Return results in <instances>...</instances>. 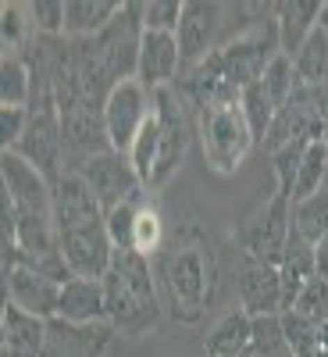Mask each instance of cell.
I'll return each mask as SVG.
<instances>
[{"label": "cell", "mask_w": 328, "mask_h": 357, "mask_svg": "<svg viewBox=\"0 0 328 357\" xmlns=\"http://www.w3.org/2000/svg\"><path fill=\"white\" fill-rule=\"evenodd\" d=\"M104 282V304H107V325L114 333H122L129 340L146 336L161 318V286L154 275L150 257H143L136 250H118Z\"/></svg>", "instance_id": "obj_1"}, {"label": "cell", "mask_w": 328, "mask_h": 357, "mask_svg": "<svg viewBox=\"0 0 328 357\" xmlns=\"http://www.w3.org/2000/svg\"><path fill=\"white\" fill-rule=\"evenodd\" d=\"M157 286L168 301V311L175 321L196 325L214 301L218 289V264L214 254L200 243H171L157 254Z\"/></svg>", "instance_id": "obj_2"}, {"label": "cell", "mask_w": 328, "mask_h": 357, "mask_svg": "<svg viewBox=\"0 0 328 357\" xmlns=\"http://www.w3.org/2000/svg\"><path fill=\"white\" fill-rule=\"evenodd\" d=\"M196 132H200V146H203V161L218 175H235L240 165L247 161V154L257 146L240 100L196 114Z\"/></svg>", "instance_id": "obj_3"}, {"label": "cell", "mask_w": 328, "mask_h": 357, "mask_svg": "<svg viewBox=\"0 0 328 357\" xmlns=\"http://www.w3.org/2000/svg\"><path fill=\"white\" fill-rule=\"evenodd\" d=\"M282 54V36H279V25H275V15H267L264 22H257L250 33L235 36L228 43H221L214 50V61L221 68V75L240 89L253 86L264 79V72L272 68V61Z\"/></svg>", "instance_id": "obj_4"}, {"label": "cell", "mask_w": 328, "mask_h": 357, "mask_svg": "<svg viewBox=\"0 0 328 357\" xmlns=\"http://www.w3.org/2000/svg\"><path fill=\"white\" fill-rule=\"evenodd\" d=\"M292 236V200L275 193L264 207L235 229V243H240L247 261H260V264H279L286 254V243Z\"/></svg>", "instance_id": "obj_5"}, {"label": "cell", "mask_w": 328, "mask_h": 357, "mask_svg": "<svg viewBox=\"0 0 328 357\" xmlns=\"http://www.w3.org/2000/svg\"><path fill=\"white\" fill-rule=\"evenodd\" d=\"M154 97V118L161 129V146H157V165L154 175L146 183V193H157L161 186H168V178L182 168L186 151H189V114H186V100L178 97V89H157Z\"/></svg>", "instance_id": "obj_6"}, {"label": "cell", "mask_w": 328, "mask_h": 357, "mask_svg": "<svg viewBox=\"0 0 328 357\" xmlns=\"http://www.w3.org/2000/svg\"><path fill=\"white\" fill-rule=\"evenodd\" d=\"M79 175L86 178V186L93 190L97 204L104 207V215H111L114 207H122V204H132V200L146 197V186H143L139 172L132 168L129 154L104 151L93 161H86L79 168Z\"/></svg>", "instance_id": "obj_7"}, {"label": "cell", "mask_w": 328, "mask_h": 357, "mask_svg": "<svg viewBox=\"0 0 328 357\" xmlns=\"http://www.w3.org/2000/svg\"><path fill=\"white\" fill-rule=\"evenodd\" d=\"M154 114V97L139 79H125L111 89V97L104 104V129H107V143L111 151L129 154L132 143L139 136V129L146 126V118Z\"/></svg>", "instance_id": "obj_8"}, {"label": "cell", "mask_w": 328, "mask_h": 357, "mask_svg": "<svg viewBox=\"0 0 328 357\" xmlns=\"http://www.w3.org/2000/svg\"><path fill=\"white\" fill-rule=\"evenodd\" d=\"M61 286H65V282H57V279L36 272V268H29V264H11V268H4V293H8L4 304H15V307H22L25 314L43 318V321L57 318Z\"/></svg>", "instance_id": "obj_9"}, {"label": "cell", "mask_w": 328, "mask_h": 357, "mask_svg": "<svg viewBox=\"0 0 328 357\" xmlns=\"http://www.w3.org/2000/svg\"><path fill=\"white\" fill-rule=\"evenodd\" d=\"M221 25V4L214 0H186L182 8V22H178V50H182V72H189L193 65H200L203 57H211L214 36Z\"/></svg>", "instance_id": "obj_10"}, {"label": "cell", "mask_w": 328, "mask_h": 357, "mask_svg": "<svg viewBox=\"0 0 328 357\" xmlns=\"http://www.w3.org/2000/svg\"><path fill=\"white\" fill-rule=\"evenodd\" d=\"M178 75H182V50H178V36L175 33H143L136 79L150 89V93H157V89L175 86Z\"/></svg>", "instance_id": "obj_11"}, {"label": "cell", "mask_w": 328, "mask_h": 357, "mask_svg": "<svg viewBox=\"0 0 328 357\" xmlns=\"http://www.w3.org/2000/svg\"><path fill=\"white\" fill-rule=\"evenodd\" d=\"M111 336H114V329L107 321L72 325V321H61V318H50L43 357H104Z\"/></svg>", "instance_id": "obj_12"}, {"label": "cell", "mask_w": 328, "mask_h": 357, "mask_svg": "<svg viewBox=\"0 0 328 357\" xmlns=\"http://www.w3.org/2000/svg\"><path fill=\"white\" fill-rule=\"evenodd\" d=\"M240 307L250 318H272L282 314V275L279 264L247 261L240 272Z\"/></svg>", "instance_id": "obj_13"}, {"label": "cell", "mask_w": 328, "mask_h": 357, "mask_svg": "<svg viewBox=\"0 0 328 357\" xmlns=\"http://www.w3.org/2000/svg\"><path fill=\"white\" fill-rule=\"evenodd\" d=\"M57 318L72 325H97L107 321V304H104V282L100 279H68L61 286V304Z\"/></svg>", "instance_id": "obj_14"}, {"label": "cell", "mask_w": 328, "mask_h": 357, "mask_svg": "<svg viewBox=\"0 0 328 357\" xmlns=\"http://www.w3.org/2000/svg\"><path fill=\"white\" fill-rule=\"evenodd\" d=\"M0 333H4V357H43V347H47L43 318H33L15 304H4Z\"/></svg>", "instance_id": "obj_15"}, {"label": "cell", "mask_w": 328, "mask_h": 357, "mask_svg": "<svg viewBox=\"0 0 328 357\" xmlns=\"http://www.w3.org/2000/svg\"><path fill=\"white\" fill-rule=\"evenodd\" d=\"M321 0H279L272 4V15H275V25H279V36H282V54L292 57L296 50L304 47V40L318 29V18H321Z\"/></svg>", "instance_id": "obj_16"}, {"label": "cell", "mask_w": 328, "mask_h": 357, "mask_svg": "<svg viewBox=\"0 0 328 357\" xmlns=\"http://www.w3.org/2000/svg\"><path fill=\"white\" fill-rule=\"evenodd\" d=\"M250 347H253V318L243 307L228 311L203 340V350L211 357H240Z\"/></svg>", "instance_id": "obj_17"}, {"label": "cell", "mask_w": 328, "mask_h": 357, "mask_svg": "<svg viewBox=\"0 0 328 357\" xmlns=\"http://www.w3.org/2000/svg\"><path fill=\"white\" fill-rule=\"evenodd\" d=\"M118 11H122V4H118V0H68L65 36H68V40L100 36L104 29L118 18Z\"/></svg>", "instance_id": "obj_18"}, {"label": "cell", "mask_w": 328, "mask_h": 357, "mask_svg": "<svg viewBox=\"0 0 328 357\" xmlns=\"http://www.w3.org/2000/svg\"><path fill=\"white\" fill-rule=\"evenodd\" d=\"M282 329L296 357H328V318L282 314Z\"/></svg>", "instance_id": "obj_19"}, {"label": "cell", "mask_w": 328, "mask_h": 357, "mask_svg": "<svg viewBox=\"0 0 328 357\" xmlns=\"http://www.w3.org/2000/svg\"><path fill=\"white\" fill-rule=\"evenodd\" d=\"M240 107H243L247 126H250V132H253V139H257V146H260V143H264V136L272 132L275 114H279L286 104H279V100H275V93H272V89L264 86V79H260V82L247 86L243 93H240Z\"/></svg>", "instance_id": "obj_20"}, {"label": "cell", "mask_w": 328, "mask_h": 357, "mask_svg": "<svg viewBox=\"0 0 328 357\" xmlns=\"http://www.w3.org/2000/svg\"><path fill=\"white\" fill-rule=\"evenodd\" d=\"M33 100V68L22 54H4L0 61V107H29Z\"/></svg>", "instance_id": "obj_21"}, {"label": "cell", "mask_w": 328, "mask_h": 357, "mask_svg": "<svg viewBox=\"0 0 328 357\" xmlns=\"http://www.w3.org/2000/svg\"><path fill=\"white\" fill-rule=\"evenodd\" d=\"M164 218H161V207L157 200H150V193L143 197L139 211H136V229H132V250L143 257H157L164 250Z\"/></svg>", "instance_id": "obj_22"}, {"label": "cell", "mask_w": 328, "mask_h": 357, "mask_svg": "<svg viewBox=\"0 0 328 357\" xmlns=\"http://www.w3.org/2000/svg\"><path fill=\"white\" fill-rule=\"evenodd\" d=\"M292 68H296L304 86H325L328 82V36L321 33V25L304 40V47L292 54Z\"/></svg>", "instance_id": "obj_23"}, {"label": "cell", "mask_w": 328, "mask_h": 357, "mask_svg": "<svg viewBox=\"0 0 328 357\" xmlns=\"http://www.w3.org/2000/svg\"><path fill=\"white\" fill-rule=\"evenodd\" d=\"M292 232L307 243H321L328 236V190L292 204Z\"/></svg>", "instance_id": "obj_24"}, {"label": "cell", "mask_w": 328, "mask_h": 357, "mask_svg": "<svg viewBox=\"0 0 328 357\" xmlns=\"http://www.w3.org/2000/svg\"><path fill=\"white\" fill-rule=\"evenodd\" d=\"M328 183V139H314L307 143V154L300 165V175H296V190H292V204L307 200L314 193H321Z\"/></svg>", "instance_id": "obj_25"}, {"label": "cell", "mask_w": 328, "mask_h": 357, "mask_svg": "<svg viewBox=\"0 0 328 357\" xmlns=\"http://www.w3.org/2000/svg\"><path fill=\"white\" fill-rule=\"evenodd\" d=\"M36 40L33 18H29V4H4L0 8V43H4V54H25L29 43Z\"/></svg>", "instance_id": "obj_26"}, {"label": "cell", "mask_w": 328, "mask_h": 357, "mask_svg": "<svg viewBox=\"0 0 328 357\" xmlns=\"http://www.w3.org/2000/svg\"><path fill=\"white\" fill-rule=\"evenodd\" d=\"M307 143L311 139H292L279 151H272V172H275V193L289 197L292 200V190H296V175H300V165H304V154H307Z\"/></svg>", "instance_id": "obj_27"}, {"label": "cell", "mask_w": 328, "mask_h": 357, "mask_svg": "<svg viewBox=\"0 0 328 357\" xmlns=\"http://www.w3.org/2000/svg\"><path fill=\"white\" fill-rule=\"evenodd\" d=\"M253 350H257V357H296L286 340V329H282V314L253 318Z\"/></svg>", "instance_id": "obj_28"}, {"label": "cell", "mask_w": 328, "mask_h": 357, "mask_svg": "<svg viewBox=\"0 0 328 357\" xmlns=\"http://www.w3.org/2000/svg\"><path fill=\"white\" fill-rule=\"evenodd\" d=\"M29 18H33L36 36H65L68 0H36L29 4Z\"/></svg>", "instance_id": "obj_29"}, {"label": "cell", "mask_w": 328, "mask_h": 357, "mask_svg": "<svg viewBox=\"0 0 328 357\" xmlns=\"http://www.w3.org/2000/svg\"><path fill=\"white\" fill-rule=\"evenodd\" d=\"M182 8L186 4H178V0H143V29L146 33H178Z\"/></svg>", "instance_id": "obj_30"}, {"label": "cell", "mask_w": 328, "mask_h": 357, "mask_svg": "<svg viewBox=\"0 0 328 357\" xmlns=\"http://www.w3.org/2000/svg\"><path fill=\"white\" fill-rule=\"evenodd\" d=\"M139 204L143 200H132V204H122V207H114L111 215H104L107 222V236H111V243H114V254L118 250H132V229H136V211H139Z\"/></svg>", "instance_id": "obj_31"}, {"label": "cell", "mask_w": 328, "mask_h": 357, "mask_svg": "<svg viewBox=\"0 0 328 357\" xmlns=\"http://www.w3.org/2000/svg\"><path fill=\"white\" fill-rule=\"evenodd\" d=\"M292 314H304V318H328V282L314 275V279L300 289V296H296Z\"/></svg>", "instance_id": "obj_32"}, {"label": "cell", "mask_w": 328, "mask_h": 357, "mask_svg": "<svg viewBox=\"0 0 328 357\" xmlns=\"http://www.w3.org/2000/svg\"><path fill=\"white\" fill-rule=\"evenodd\" d=\"M29 126V107H0V143L4 151H15Z\"/></svg>", "instance_id": "obj_33"}, {"label": "cell", "mask_w": 328, "mask_h": 357, "mask_svg": "<svg viewBox=\"0 0 328 357\" xmlns=\"http://www.w3.org/2000/svg\"><path fill=\"white\" fill-rule=\"evenodd\" d=\"M304 97H307L314 118L328 129V82H325V86H304Z\"/></svg>", "instance_id": "obj_34"}, {"label": "cell", "mask_w": 328, "mask_h": 357, "mask_svg": "<svg viewBox=\"0 0 328 357\" xmlns=\"http://www.w3.org/2000/svg\"><path fill=\"white\" fill-rule=\"evenodd\" d=\"M314 272H318V279L328 282V236L321 243H314Z\"/></svg>", "instance_id": "obj_35"}, {"label": "cell", "mask_w": 328, "mask_h": 357, "mask_svg": "<svg viewBox=\"0 0 328 357\" xmlns=\"http://www.w3.org/2000/svg\"><path fill=\"white\" fill-rule=\"evenodd\" d=\"M318 25H321V33H325V36H328V4H325V8H321V18H318Z\"/></svg>", "instance_id": "obj_36"}, {"label": "cell", "mask_w": 328, "mask_h": 357, "mask_svg": "<svg viewBox=\"0 0 328 357\" xmlns=\"http://www.w3.org/2000/svg\"><path fill=\"white\" fill-rule=\"evenodd\" d=\"M240 357H257V350H253V347H250V350H243V354H240Z\"/></svg>", "instance_id": "obj_37"}]
</instances>
